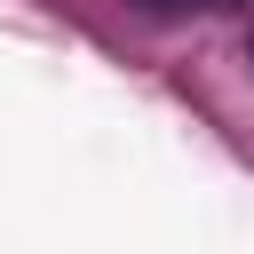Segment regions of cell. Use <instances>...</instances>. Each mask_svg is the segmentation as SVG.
Returning <instances> with one entry per match:
<instances>
[{
    "instance_id": "cell-1",
    "label": "cell",
    "mask_w": 254,
    "mask_h": 254,
    "mask_svg": "<svg viewBox=\"0 0 254 254\" xmlns=\"http://www.w3.org/2000/svg\"><path fill=\"white\" fill-rule=\"evenodd\" d=\"M135 16H206V8H238V0H127Z\"/></svg>"
},
{
    "instance_id": "cell-2",
    "label": "cell",
    "mask_w": 254,
    "mask_h": 254,
    "mask_svg": "<svg viewBox=\"0 0 254 254\" xmlns=\"http://www.w3.org/2000/svg\"><path fill=\"white\" fill-rule=\"evenodd\" d=\"M246 64H254V40H246Z\"/></svg>"
}]
</instances>
